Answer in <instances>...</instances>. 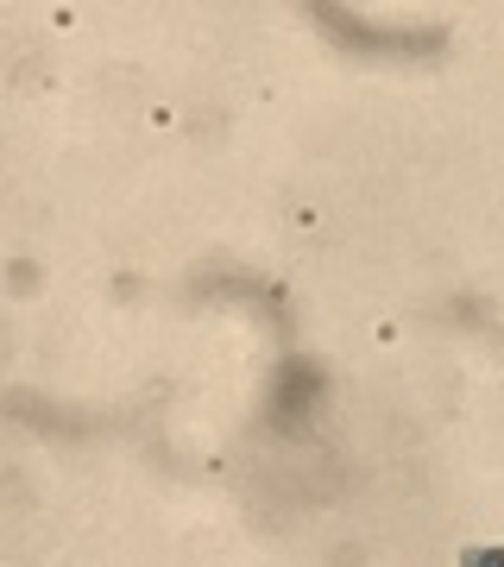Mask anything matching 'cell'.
Listing matches in <instances>:
<instances>
[{
	"label": "cell",
	"instance_id": "1",
	"mask_svg": "<svg viewBox=\"0 0 504 567\" xmlns=\"http://www.w3.org/2000/svg\"><path fill=\"white\" fill-rule=\"evenodd\" d=\"M485 567H504V555H485Z\"/></svg>",
	"mask_w": 504,
	"mask_h": 567
}]
</instances>
